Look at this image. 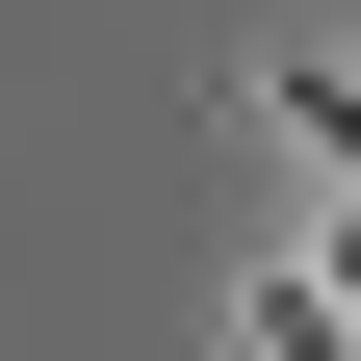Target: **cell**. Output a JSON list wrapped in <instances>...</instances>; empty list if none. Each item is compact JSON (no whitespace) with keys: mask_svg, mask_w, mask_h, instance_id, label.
<instances>
[{"mask_svg":"<svg viewBox=\"0 0 361 361\" xmlns=\"http://www.w3.org/2000/svg\"><path fill=\"white\" fill-rule=\"evenodd\" d=\"M233 361H361V207H336L310 258H258V284H233Z\"/></svg>","mask_w":361,"mask_h":361,"instance_id":"cell-1","label":"cell"},{"mask_svg":"<svg viewBox=\"0 0 361 361\" xmlns=\"http://www.w3.org/2000/svg\"><path fill=\"white\" fill-rule=\"evenodd\" d=\"M258 129H284V155H336V180H361V78H336V52H258Z\"/></svg>","mask_w":361,"mask_h":361,"instance_id":"cell-2","label":"cell"}]
</instances>
